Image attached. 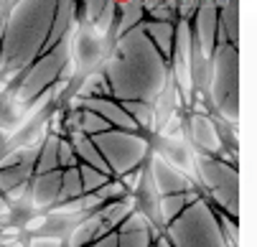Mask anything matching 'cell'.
Listing matches in <instances>:
<instances>
[{"label": "cell", "mask_w": 257, "mask_h": 247, "mask_svg": "<svg viewBox=\"0 0 257 247\" xmlns=\"http://www.w3.org/2000/svg\"><path fill=\"white\" fill-rule=\"evenodd\" d=\"M156 143H158V153L168 161V166H173L181 173H189L191 179H199L196 166H194V153H191L186 140H163V138H158Z\"/></svg>", "instance_id": "cell-2"}, {"label": "cell", "mask_w": 257, "mask_h": 247, "mask_svg": "<svg viewBox=\"0 0 257 247\" xmlns=\"http://www.w3.org/2000/svg\"><path fill=\"white\" fill-rule=\"evenodd\" d=\"M31 247H61V237H46V239H33Z\"/></svg>", "instance_id": "cell-5"}, {"label": "cell", "mask_w": 257, "mask_h": 247, "mask_svg": "<svg viewBox=\"0 0 257 247\" xmlns=\"http://www.w3.org/2000/svg\"><path fill=\"white\" fill-rule=\"evenodd\" d=\"M44 227H46V214H36V217H31V219L23 224L26 232H39V229H44Z\"/></svg>", "instance_id": "cell-4"}, {"label": "cell", "mask_w": 257, "mask_h": 247, "mask_svg": "<svg viewBox=\"0 0 257 247\" xmlns=\"http://www.w3.org/2000/svg\"><path fill=\"white\" fill-rule=\"evenodd\" d=\"M107 56V36L97 33L92 26H82L74 31L69 49V59L77 64V72H92Z\"/></svg>", "instance_id": "cell-1"}, {"label": "cell", "mask_w": 257, "mask_h": 247, "mask_svg": "<svg viewBox=\"0 0 257 247\" xmlns=\"http://www.w3.org/2000/svg\"><path fill=\"white\" fill-rule=\"evenodd\" d=\"M28 191H31V189H28V184H26V181H21L18 186H13V189H8V191H6V199H8L13 206H18V204H23V199L28 196Z\"/></svg>", "instance_id": "cell-3"}]
</instances>
